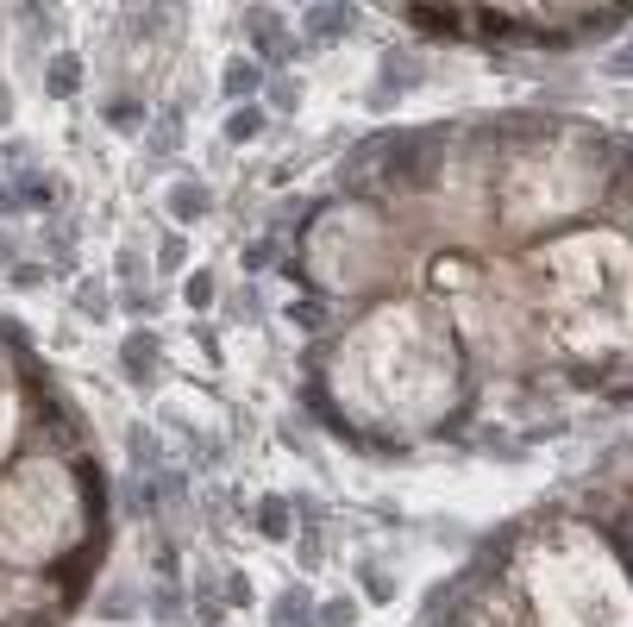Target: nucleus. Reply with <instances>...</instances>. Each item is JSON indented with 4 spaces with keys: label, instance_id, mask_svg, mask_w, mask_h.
Masks as SVG:
<instances>
[{
    "label": "nucleus",
    "instance_id": "f257e3e1",
    "mask_svg": "<svg viewBox=\"0 0 633 627\" xmlns=\"http://www.w3.org/2000/svg\"><path fill=\"white\" fill-rule=\"evenodd\" d=\"M245 32H251V44L264 51L270 63H289L295 57V44H289V26L276 13H245Z\"/></svg>",
    "mask_w": 633,
    "mask_h": 627
},
{
    "label": "nucleus",
    "instance_id": "f03ea898",
    "mask_svg": "<svg viewBox=\"0 0 633 627\" xmlns=\"http://www.w3.org/2000/svg\"><path fill=\"white\" fill-rule=\"evenodd\" d=\"M351 26H358V13H351V7H314V13H308V44H333V38H345Z\"/></svg>",
    "mask_w": 633,
    "mask_h": 627
},
{
    "label": "nucleus",
    "instance_id": "7ed1b4c3",
    "mask_svg": "<svg viewBox=\"0 0 633 627\" xmlns=\"http://www.w3.org/2000/svg\"><path fill=\"white\" fill-rule=\"evenodd\" d=\"M207 207H214V189H207V182H176L170 189V214L189 226V220H201Z\"/></svg>",
    "mask_w": 633,
    "mask_h": 627
},
{
    "label": "nucleus",
    "instance_id": "20e7f679",
    "mask_svg": "<svg viewBox=\"0 0 633 627\" xmlns=\"http://www.w3.org/2000/svg\"><path fill=\"white\" fill-rule=\"evenodd\" d=\"M120 358H126V377H132V383H151V370H157V339H151V333H132Z\"/></svg>",
    "mask_w": 633,
    "mask_h": 627
},
{
    "label": "nucleus",
    "instance_id": "39448f33",
    "mask_svg": "<svg viewBox=\"0 0 633 627\" xmlns=\"http://www.w3.org/2000/svg\"><path fill=\"white\" fill-rule=\"evenodd\" d=\"M151 164H163V157H176V145H182V113L170 107V113H157V126H151Z\"/></svg>",
    "mask_w": 633,
    "mask_h": 627
},
{
    "label": "nucleus",
    "instance_id": "423d86ee",
    "mask_svg": "<svg viewBox=\"0 0 633 627\" xmlns=\"http://www.w3.org/2000/svg\"><path fill=\"white\" fill-rule=\"evenodd\" d=\"M308 621H314V596L308 590H283V596H276L270 627H308Z\"/></svg>",
    "mask_w": 633,
    "mask_h": 627
},
{
    "label": "nucleus",
    "instance_id": "0eeeda50",
    "mask_svg": "<svg viewBox=\"0 0 633 627\" xmlns=\"http://www.w3.org/2000/svg\"><path fill=\"white\" fill-rule=\"evenodd\" d=\"M257 88H264V69H257L251 57H232V63H226V95L245 101V95H257Z\"/></svg>",
    "mask_w": 633,
    "mask_h": 627
},
{
    "label": "nucleus",
    "instance_id": "6e6552de",
    "mask_svg": "<svg viewBox=\"0 0 633 627\" xmlns=\"http://www.w3.org/2000/svg\"><path fill=\"white\" fill-rule=\"evenodd\" d=\"M257 533H264V540H289V502L283 496L257 502Z\"/></svg>",
    "mask_w": 633,
    "mask_h": 627
},
{
    "label": "nucleus",
    "instance_id": "1a4fd4ad",
    "mask_svg": "<svg viewBox=\"0 0 633 627\" xmlns=\"http://www.w3.org/2000/svg\"><path fill=\"white\" fill-rule=\"evenodd\" d=\"M44 88H51L57 101L76 95V88H82V63H76V57H51V69H44Z\"/></svg>",
    "mask_w": 633,
    "mask_h": 627
},
{
    "label": "nucleus",
    "instance_id": "9d476101",
    "mask_svg": "<svg viewBox=\"0 0 633 627\" xmlns=\"http://www.w3.org/2000/svg\"><path fill=\"white\" fill-rule=\"evenodd\" d=\"M13 189H19V201H38V207H51V201H57V182H51V176H38V170H19V176H13Z\"/></svg>",
    "mask_w": 633,
    "mask_h": 627
},
{
    "label": "nucleus",
    "instance_id": "9b49d317",
    "mask_svg": "<svg viewBox=\"0 0 633 627\" xmlns=\"http://www.w3.org/2000/svg\"><path fill=\"white\" fill-rule=\"evenodd\" d=\"M257 132H264V107H239V113L226 120V138H232V145H245V138H257Z\"/></svg>",
    "mask_w": 633,
    "mask_h": 627
},
{
    "label": "nucleus",
    "instance_id": "f8f14e48",
    "mask_svg": "<svg viewBox=\"0 0 633 627\" xmlns=\"http://www.w3.org/2000/svg\"><path fill=\"white\" fill-rule=\"evenodd\" d=\"M107 126H120V132H138V126H145V107H138L132 95H120V101L107 107Z\"/></svg>",
    "mask_w": 633,
    "mask_h": 627
},
{
    "label": "nucleus",
    "instance_id": "ddd939ff",
    "mask_svg": "<svg viewBox=\"0 0 633 627\" xmlns=\"http://www.w3.org/2000/svg\"><path fill=\"white\" fill-rule=\"evenodd\" d=\"M151 615H157V621H182L189 609H182V596H176L170 584H151Z\"/></svg>",
    "mask_w": 633,
    "mask_h": 627
},
{
    "label": "nucleus",
    "instance_id": "4468645a",
    "mask_svg": "<svg viewBox=\"0 0 633 627\" xmlns=\"http://www.w3.org/2000/svg\"><path fill=\"white\" fill-rule=\"evenodd\" d=\"M132 464H138V471H157V439H145V427H132Z\"/></svg>",
    "mask_w": 633,
    "mask_h": 627
},
{
    "label": "nucleus",
    "instance_id": "2eb2a0df",
    "mask_svg": "<svg viewBox=\"0 0 633 627\" xmlns=\"http://www.w3.org/2000/svg\"><path fill=\"white\" fill-rule=\"evenodd\" d=\"M276 264V239H257V245H245V270H270Z\"/></svg>",
    "mask_w": 633,
    "mask_h": 627
},
{
    "label": "nucleus",
    "instance_id": "dca6fc26",
    "mask_svg": "<svg viewBox=\"0 0 633 627\" xmlns=\"http://www.w3.org/2000/svg\"><path fill=\"white\" fill-rule=\"evenodd\" d=\"M101 615H107V621H126V615H132V596H126V590H107V596H101Z\"/></svg>",
    "mask_w": 633,
    "mask_h": 627
},
{
    "label": "nucleus",
    "instance_id": "f3484780",
    "mask_svg": "<svg viewBox=\"0 0 633 627\" xmlns=\"http://www.w3.org/2000/svg\"><path fill=\"white\" fill-rule=\"evenodd\" d=\"M351 609H358V602H351V596H339V602H326V621H320V627H345V621H351Z\"/></svg>",
    "mask_w": 633,
    "mask_h": 627
},
{
    "label": "nucleus",
    "instance_id": "a211bd4d",
    "mask_svg": "<svg viewBox=\"0 0 633 627\" xmlns=\"http://www.w3.org/2000/svg\"><path fill=\"white\" fill-rule=\"evenodd\" d=\"M189 301H195V308H207V301H214V276H189Z\"/></svg>",
    "mask_w": 633,
    "mask_h": 627
},
{
    "label": "nucleus",
    "instance_id": "6ab92c4d",
    "mask_svg": "<svg viewBox=\"0 0 633 627\" xmlns=\"http://www.w3.org/2000/svg\"><path fill=\"white\" fill-rule=\"evenodd\" d=\"M602 69H608V76H633V44H621L615 57H602Z\"/></svg>",
    "mask_w": 633,
    "mask_h": 627
},
{
    "label": "nucleus",
    "instance_id": "aec40b11",
    "mask_svg": "<svg viewBox=\"0 0 633 627\" xmlns=\"http://www.w3.org/2000/svg\"><path fill=\"white\" fill-rule=\"evenodd\" d=\"M289 320H295V327H320V301H295Z\"/></svg>",
    "mask_w": 633,
    "mask_h": 627
},
{
    "label": "nucleus",
    "instance_id": "412c9836",
    "mask_svg": "<svg viewBox=\"0 0 633 627\" xmlns=\"http://www.w3.org/2000/svg\"><path fill=\"white\" fill-rule=\"evenodd\" d=\"M163 270H182V239H176V232H163V258H157Z\"/></svg>",
    "mask_w": 633,
    "mask_h": 627
},
{
    "label": "nucleus",
    "instance_id": "4be33fe9",
    "mask_svg": "<svg viewBox=\"0 0 633 627\" xmlns=\"http://www.w3.org/2000/svg\"><path fill=\"white\" fill-rule=\"evenodd\" d=\"M13 283L19 289H38L44 283V264H13Z\"/></svg>",
    "mask_w": 633,
    "mask_h": 627
},
{
    "label": "nucleus",
    "instance_id": "5701e85b",
    "mask_svg": "<svg viewBox=\"0 0 633 627\" xmlns=\"http://www.w3.org/2000/svg\"><path fill=\"white\" fill-rule=\"evenodd\" d=\"M82 308L88 314H107V289L101 283H82Z\"/></svg>",
    "mask_w": 633,
    "mask_h": 627
},
{
    "label": "nucleus",
    "instance_id": "b1692460",
    "mask_svg": "<svg viewBox=\"0 0 633 627\" xmlns=\"http://www.w3.org/2000/svg\"><path fill=\"white\" fill-rule=\"evenodd\" d=\"M414 26H427V32H458V19H445V13H414Z\"/></svg>",
    "mask_w": 633,
    "mask_h": 627
},
{
    "label": "nucleus",
    "instance_id": "393cba45",
    "mask_svg": "<svg viewBox=\"0 0 633 627\" xmlns=\"http://www.w3.org/2000/svg\"><path fill=\"white\" fill-rule=\"evenodd\" d=\"M383 82H420V63H389Z\"/></svg>",
    "mask_w": 633,
    "mask_h": 627
},
{
    "label": "nucleus",
    "instance_id": "a878e982",
    "mask_svg": "<svg viewBox=\"0 0 633 627\" xmlns=\"http://www.w3.org/2000/svg\"><path fill=\"white\" fill-rule=\"evenodd\" d=\"M0 214H26V207H19V189H13V182H0Z\"/></svg>",
    "mask_w": 633,
    "mask_h": 627
}]
</instances>
